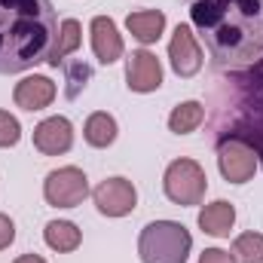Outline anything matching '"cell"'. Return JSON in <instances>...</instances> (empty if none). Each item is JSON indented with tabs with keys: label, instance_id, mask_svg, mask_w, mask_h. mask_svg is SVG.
<instances>
[{
	"label": "cell",
	"instance_id": "7c38bea8",
	"mask_svg": "<svg viewBox=\"0 0 263 263\" xmlns=\"http://www.w3.org/2000/svg\"><path fill=\"white\" fill-rule=\"evenodd\" d=\"M55 95H59L55 83H52L49 77H43V73H31V77L18 80L15 89H12V101H15V107H22V110H28V114L46 110V107L55 101Z\"/></svg>",
	"mask_w": 263,
	"mask_h": 263
},
{
	"label": "cell",
	"instance_id": "7402d4cb",
	"mask_svg": "<svg viewBox=\"0 0 263 263\" xmlns=\"http://www.w3.org/2000/svg\"><path fill=\"white\" fill-rule=\"evenodd\" d=\"M12 242H15V223H12L9 214L0 211V251H6Z\"/></svg>",
	"mask_w": 263,
	"mask_h": 263
},
{
	"label": "cell",
	"instance_id": "5b68a950",
	"mask_svg": "<svg viewBox=\"0 0 263 263\" xmlns=\"http://www.w3.org/2000/svg\"><path fill=\"white\" fill-rule=\"evenodd\" d=\"M89 196V178L77 165H62L52 168L43 181V199L52 208H77Z\"/></svg>",
	"mask_w": 263,
	"mask_h": 263
},
{
	"label": "cell",
	"instance_id": "9c48e42d",
	"mask_svg": "<svg viewBox=\"0 0 263 263\" xmlns=\"http://www.w3.org/2000/svg\"><path fill=\"white\" fill-rule=\"evenodd\" d=\"M126 86L138 95L156 92L162 86V65L150 49H135L126 59Z\"/></svg>",
	"mask_w": 263,
	"mask_h": 263
},
{
	"label": "cell",
	"instance_id": "8fae6325",
	"mask_svg": "<svg viewBox=\"0 0 263 263\" xmlns=\"http://www.w3.org/2000/svg\"><path fill=\"white\" fill-rule=\"evenodd\" d=\"M34 147L43 153V156H62L73 147V123L55 114V117H46L43 123L34 126Z\"/></svg>",
	"mask_w": 263,
	"mask_h": 263
},
{
	"label": "cell",
	"instance_id": "7a4b0ae2",
	"mask_svg": "<svg viewBox=\"0 0 263 263\" xmlns=\"http://www.w3.org/2000/svg\"><path fill=\"white\" fill-rule=\"evenodd\" d=\"M55 40L52 0H0V73H25L49 62Z\"/></svg>",
	"mask_w": 263,
	"mask_h": 263
},
{
	"label": "cell",
	"instance_id": "4fadbf2b",
	"mask_svg": "<svg viewBox=\"0 0 263 263\" xmlns=\"http://www.w3.org/2000/svg\"><path fill=\"white\" fill-rule=\"evenodd\" d=\"M196 220H199L202 233H208L214 239H227L230 230H233V223H236V205L227 202V199H214V202H208V205L199 208Z\"/></svg>",
	"mask_w": 263,
	"mask_h": 263
},
{
	"label": "cell",
	"instance_id": "e0dca14e",
	"mask_svg": "<svg viewBox=\"0 0 263 263\" xmlns=\"http://www.w3.org/2000/svg\"><path fill=\"white\" fill-rule=\"evenodd\" d=\"M80 43H83V25L77 18H65L59 25V40H55V49H52V55H49L46 65H52V67L65 65V59L80 49Z\"/></svg>",
	"mask_w": 263,
	"mask_h": 263
},
{
	"label": "cell",
	"instance_id": "52a82bcc",
	"mask_svg": "<svg viewBox=\"0 0 263 263\" xmlns=\"http://www.w3.org/2000/svg\"><path fill=\"white\" fill-rule=\"evenodd\" d=\"M168 62H172V70L178 77H196L202 70V62H205V52H202V43H199L196 31L190 25H178L172 40H168Z\"/></svg>",
	"mask_w": 263,
	"mask_h": 263
},
{
	"label": "cell",
	"instance_id": "30bf717a",
	"mask_svg": "<svg viewBox=\"0 0 263 263\" xmlns=\"http://www.w3.org/2000/svg\"><path fill=\"white\" fill-rule=\"evenodd\" d=\"M89 37H92V52L101 65H114L126 55V43L123 34L117 28V22L110 15H95L89 22Z\"/></svg>",
	"mask_w": 263,
	"mask_h": 263
},
{
	"label": "cell",
	"instance_id": "ffe728a7",
	"mask_svg": "<svg viewBox=\"0 0 263 263\" xmlns=\"http://www.w3.org/2000/svg\"><path fill=\"white\" fill-rule=\"evenodd\" d=\"M22 141V126L9 110H0V147H15Z\"/></svg>",
	"mask_w": 263,
	"mask_h": 263
},
{
	"label": "cell",
	"instance_id": "5bb4252c",
	"mask_svg": "<svg viewBox=\"0 0 263 263\" xmlns=\"http://www.w3.org/2000/svg\"><path fill=\"white\" fill-rule=\"evenodd\" d=\"M126 28L141 46H150L165 31V12L162 9H135L126 15Z\"/></svg>",
	"mask_w": 263,
	"mask_h": 263
},
{
	"label": "cell",
	"instance_id": "44dd1931",
	"mask_svg": "<svg viewBox=\"0 0 263 263\" xmlns=\"http://www.w3.org/2000/svg\"><path fill=\"white\" fill-rule=\"evenodd\" d=\"M65 70H67V95L70 98H77V92L80 89H86V80L92 77V67L86 65V62H73V65H65Z\"/></svg>",
	"mask_w": 263,
	"mask_h": 263
},
{
	"label": "cell",
	"instance_id": "3957f363",
	"mask_svg": "<svg viewBox=\"0 0 263 263\" xmlns=\"http://www.w3.org/2000/svg\"><path fill=\"white\" fill-rule=\"evenodd\" d=\"M193 236L178 220H150L138 236L141 263H187Z\"/></svg>",
	"mask_w": 263,
	"mask_h": 263
},
{
	"label": "cell",
	"instance_id": "cb8c5ba5",
	"mask_svg": "<svg viewBox=\"0 0 263 263\" xmlns=\"http://www.w3.org/2000/svg\"><path fill=\"white\" fill-rule=\"evenodd\" d=\"M12 263H46V260H43L40 254H18Z\"/></svg>",
	"mask_w": 263,
	"mask_h": 263
},
{
	"label": "cell",
	"instance_id": "277c9868",
	"mask_svg": "<svg viewBox=\"0 0 263 263\" xmlns=\"http://www.w3.org/2000/svg\"><path fill=\"white\" fill-rule=\"evenodd\" d=\"M162 190H165L168 202H175V205H181V208L202 205L205 190H208L205 168L199 165L196 159H190V156L172 159V162L165 165V175H162Z\"/></svg>",
	"mask_w": 263,
	"mask_h": 263
},
{
	"label": "cell",
	"instance_id": "6da1fadb",
	"mask_svg": "<svg viewBox=\"0 0 263 263\" xmlns=\"http://www.w3.org/2000/svg\"><path fill=\"white\" fill-rule=\"evenodd\" d=\"M190 28L217 70H245L263 59V0H184Z\"/></svg>",
	"mask_w": 263,
	"mask_h": 263
},
{
	"label": "cell",
	"instance_id": "603a6c76",
	"mask_svg": "<svg viewBox=\"0 0 263 263\" xmlns=\"http://www.w3.org/2000/svg\"><path fill=\"white\" fill-rule=\"evenodd\" d=\"M199 263H236V260H233V254L223 251V248H205V251L199 254Z\"/></svg>",
	"mask_w": 263,
	"mask_h": 263
},
{
	"label": "cell",
	"instance_id": "ac0fdd59",
	"mask_svg": "<svg viewBox=\"0 0 263 263\" xmlns=\"http://www.w3.org/2000/svg\"><path fill=\"white\" fill-rule=\"evenodd\" d=\"M205 123V107L199 101H181L178 107H172L168 114V129L175 135H190Z\"/></svg>",
	"mask_w": 263,
	"mask_h": 263
},
{
	"label": "cell",
	"instance_id": "ba28073f",
	"mask_svg": "<svg viewBox=\"0 0 263 263\" xmlns=\"http://www.w3.org/2000/svg\"><path fill=\"white\" fill-rule=\"evenodd\" d=\"M92 202L104 217H126L138 205V190L129 178H107L92 190Z\"/></svg>",
	"mask_w": 263,
	"mask_h": 263
},
{
	"label": "cell",
	"instance_id": "d6986e66",
	"mask_svg": "<svg viewBox=\"0 0 263 263\" xmlns=\"http://www.w3.org/2000/svg\"><path fill=\"white\" fill-rule=\"evenodd\" d=\"M230 254L236 263H263V233L248 230V233L236 236Z\"/></svg>",
	"mask_w": 263,
	"mask_h": 263
},
{
	"label": "cell",
	"instance_id": "2e32d148",
	"mask_svg": "<svg viewBox=\"0 0 263 263\" xmlns=\"http://www.w3.org/2000/svg\"><path fill=\"white\" fill-rule=\"evenodd\" d=\"M43 242L59 254H70L83 245V230L73 220H49L43 230Z\"/></svg>",
	"mask_w": 263,
	"mask_h": 263
},
{
	"label": "cell",
	"instance_id": "9a60e30c",
	"mask_svg": "<svg viewBox=\"0 0 263 263\" xmlns=\"http://www.w3.org/2000/svg\"><path fill=\"white\" fill-rule=\"evenodd\" d=\"M117 135H120V126H117V120H114L107 110H95V114H89L86 123H83V138H86V144L95 147V150H107V147L117 141Z\"/></svg>",
	"mask_w": 263,
	"mask_h": 263
},
{
	"label": "cell",
	"instance_id": "8992f818",
	"mask_svg": "<svg viewBox=\"0 0 263 263\" xmlns=\"http://www.w3.org/2000/svg\"><path fill=\"white\" fill-rule=\"evenodd\" d=\"M217 168L227 184H248L257 175V153L242 138H223L217 144Z\"/></svg>",
	"mask_w": 263,
	"mask_h": 263
}]
</instances>
